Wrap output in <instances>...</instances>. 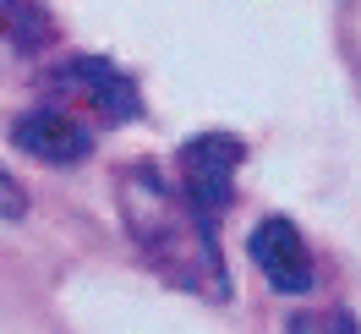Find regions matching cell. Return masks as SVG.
I'll list each match as a JSON object with an SVG mask.
<instances>
[{
	"label": "cell",
	"instance_id": "cell-5",
	"mask_svg": "<svg viewBox=\"0 0 361 334\" xmlns=\"http://www.w3.org/2000/svg\"><path fill=\"white\" fill-rule=\"evenodd\" d=\"M0 28H11V33L23 39V49L33 44V39H49V17L33 0H0Z\"/></svg>",
	"mask_w": 361,
	"mask_h": 334
},
{
	"label": "cell",
	"instance_id": "cell-6",
	"mask_svg": "<svg viewBox=\"0 0 361 334\" xmlns=\"http://www.w3.org/2000/svg\"><path fill=\"white\" fill-rule=\"evenodd\" d=\"M290 334H356V318L350 312H295Z\"/></svg>",
	"mask_w": 361,
	"mask_h": 334
},
{
	"label": "cell",
	"instance_id": "cell-4",
	"mask_svg": "<svg viewBox=\"0 0 361 334\" xmlns=\"http://www.w3.org/2000/svg\"><path fill=\"white\" fill-rule=\"evenodd\" d=\"M77 77H88V83H93L88 93H93V105H99L104 115H137L132 83H126L121 71H110L104 61H82V66H77Z\"/></svg>",
	"mask_w": 361,
	"mask_h": 334
},
{
	"label": "cell",
	"instance_id": "cell-2",
	"mask_svg": "<svg viewBox=\"0 0 361 334\" xmlns=\"http://www.w3.org/2000/svg\"><path fill=\"white\" fill-rule=\"evenodd\" d=\"M252 258L263 268V280L274 290H285V296H301V290H312V252L301 241V230L290 220H263L252 230Z\"/></svg>",
	"mask_w": 361,
	"mask_h": 334
},
{
	"label": "cell",
	"instance_id": "cell-7",
	"mask_svg": "<svg viewBox=\"0 0 361 334\" xmlns=\"http://www.w3.org/2000/svg\"><path fill=\"white\" fill-rule=\"evenodd\" d=\"M23 214H27V198L17 192V181L0 170V220H23Z\"/></svg>",
	"mask_w": 361,
	"mask_h": 334
},
{
	"label": "cell",
	"instance_id": "cell-1",
	"mask_svg": "<svg viewBox=\"0 0 361 334\" xmlns=\"http://www.w3.org/2000/svg\"><path fill=\"white\" fill-rule=\"evenodd\" d=\"M235 165H241V143L225 132H203L197 143L180 148V181H186V198L197 214L208 208H225L235 192Z\"/></svg>",
	"mask_w": 361,
	"mask_h": 334
},
{
	"label": "cell",
	"instance_id": "cell-3",
	"mask_svg": "<svg viewBox=\"0 0 361 334\" xmlns=\"http://www.w3.org/2000/svg\"><path fill=\"white\" fill-rule=\"evenodd\" d=\"M17 148H27V154L44 159V165H71V159L93 154V137L66 110H33V115L17 121Z\"/></svg>",
	"mask_w": 361,
	"mask_h": 334
}]
</instances>
